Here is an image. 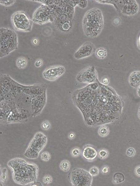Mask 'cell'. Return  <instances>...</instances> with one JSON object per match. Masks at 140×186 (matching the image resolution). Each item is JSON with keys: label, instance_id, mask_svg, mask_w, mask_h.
<instances>
[{"label": "cell", "instance_id": "1", "mask_svg": "<svg viewBox=\"0 0 140 186\" xmlns=\"http://www.w3.org/2000/svg\"><path fill=\"white\" fill-rule=\"evenodd\" d=\"M7 165L12 171L13 179L16 183L26 185L37 180L39 172L37 165L28 163L24 159L16 158L9 160Z\"/></svg>", "mask_w": 140, "mask_h": 186}, {"label": "cell", "instance_id": "2", "mask_svg": "<svg viewBox=\"0 0 140 186\" xmlns=\"http://www.w3.org/2000/svg\"><path fill=\"white\" fill-rule=\"evenodd\" d=\"M82 24L86 36L92 38L98 37L104 26L102 12L96 8L88 10L84 16Z\"/></svg>", "mask_w": 140, "mask_h": 186}, {"label": "cell", "instance_id": "3", "mask_svg": "<svg viewBox=\"0 0 140 186\" xmlns=\"http://www.w3.org/2000/svg\"><path fill=\"white\" fill-rule=\"evenodd\" d=\"M1 58L7 56L18 48V36L10 29L2 28L0 29Z\"/></svg>", "mask_w": 140, "mask_h": 186}, {"label": "cell", "instance_id": "4", "mask_svg": "<svg viewBox=\"0 0 140 186\" xmlns=\"http://www.w3.org/2000/svg\"><path fill=\"white\" fill-rule=\"evenodd\" d=\"M47 137L41 132L36 133L27 148L24 154V156L29 159L39 158V154L47 144Z\"/></svg>", "mask_w": 140, "mask_h": 186}, {"label": "cell", "instance_id": "5", "mask_svg": "<svg viewBox=\"0 0 140 186\" xmlns=\"http://www.w3.org/2000/svg\"><path fill=\"white\" fill-rule=\"evenodd\" d=\"M104 3L112 5L117 12L126 15H136L139 10V4L135 0H105Z\"/></svg>", "mask_w": 140, "mask_h": 186}, {"label": "cell", "instance_id": "6", "mask_svg": "<svg viewBox=\"0 0 140 186\" xmlns=\"http://www.w3.org/2000/svg\"><path fill=\"white\" fill-rule=\"evenodd\" d=\"M12 24L15 30L28 33L31 31L33 22L24 11L14 13L11 17Z\"/></svg>", "mask_w": 140, "mask_h": 186}, {"label": "cell", "instance_id": "7", "mask_svg": "<svg viewBox=\"0 0 140 186\" xmlns=\"http://www.w3.org/2000/svg\"><path fill=\"white\" fill-rule=\"evenodd\" d=\"M55 12L52 9L42 4L35 11L33 14V23L42 25L48 23H54L56 20Z\"/></svg>", "mask_w": 140, "mask_h": 186}, {"label": "cell", "instance_id": "8", "mask_svg": "<svg viewBox=\"0 0 140 186\" xmlns=\"http://www.w3.org/2000/svg\"><path fill=\"white\" fill-rule=\"evenodd\" d=\"M69 178L73 186H91L93 181L89 172L81 168H74L70 173Z\"/></svg>", "mask_w": 140, "mask_h": 186}, {"label": "cell", "instance_id": "9", "mask_svg": "<svg viewBox=\"0 0 140 186\" xmlns=\"http://www.w3.org/2000/svg\"><path fill=\"white\" fill-rule=\"evenodd\" d=\"M98 79L96 69L92 66L85 68L77 74L76 80L80 83L91 84L94 82Z\"/></svg>", "mask_w": 140, "mask_h": 186}, {"label": "cell", "instance_id": "10", "mask_svg": "<svg viewBox=\"0 0 140 186\" xmlns=\"http://www.w3.org/2000/svg\"><path fill=\"white\" fill-rule=\"evenodd\" d=\"M66 68L63 66H56L47 68L43 72V77L50 81H54L65 73Z\"/></svg>", "mask_w": 140, "mask_h": 186}, {"label": "cell", "instance_id": "11", "mask_svg": "<svg viewBox=\"0 0 140 186\" xmlns=\"http://www.w3.org/2000/svg\"><path fill=\"white\" fill-rule=\"evenodd\" d=\"M95 50V46L93 43L86 42L76 51L74 54V57L77 60L87 58L93 54Z\"/></svg>", "mask_w": 140, "mask_h": 186}, {"label": "cell", "instance_id": "12", "mask_svg": "<svg viewBox=\"0 0 140 186\" xmlns=\"http://www.w3.org/2000/svg\"><path fill=\"white\" fill-rule=\"evenodd\" d=\"M82 156L83 158L87 161H93L97 157L98 152L93 146L87 145L83 149Z\"/></svg>", "mask_w": 140, "mask_h": 186}, {"label": "cell", "instance_id": "13", "mask_svg": "<svg viewBox=\"0 0 140 186\" xmlns=\"http://www.w3.org/2000/svg\"><path fill=\"white\" fill-rule=\"evenodd\" d=\"M129 83L132 87L138 89L140 86V71H133L129 76Z\"/></svg>", "mask_w": 140, "mask_h": 186}, {"label": "cell", "instance_id": "14", "mask_svg": "<svg viewBox=\"0 0 140 186\" xmlns=\"http://www.w3.org/2000/svg\"><path fill=\"white\" fill-rule=\"evenodd\" d=\"M95 54L99 59L104 60L107 56V51L104 48L100 47L95 50Z\"/></svg>", "mask_w": 140, "mask_h": 186}, {"label": "cell", "instance_id": "15", "mask_svg": "<svg viewBox=\"0 0 140 186\" xmlns=\"http://www.w3.org/2000/svg\"><path fill=\"white\" fill-rule=\"evenodd\" d=\"M125 179V176L122 173L117 172L113 176V182L115 184H120L124 182Z\"/></svg>", "mask_w": 140, "mask_h": 186}, {"label": "cell", "instance_id": "16", "mask_svg": "<svg viewBox=\"0 0 140 186\" xmlns=\"http://www.w3.org/2000/svg\"><path fill=\"white\" fill-rule=\"evenodd\" d=\"M16 65L19 69H24L27 66V60L25 57H20L17 60Z\"/></svg>", "mask_w": 140, "mask_h": 186}, {"label": "cell", "instance_id": "17", "mask_svg": "<svg viewBox=\"0 0 140 186\" xmlns=\"http://www.w3.org/2000/svg\"><path fill=\"white\" fill-rule=\"evenodd\" d=\"M71 163L67 160H62L60 165V169L64 172H67L71 168Z\"/></svg>", "mask_w": 140, "mask_h": 186}, {"label": "cell", "instance_id": "18", "mask_svg": "<svg viewBox=\"0 0 140 186\" xmlns=\"http://www.w3.org/2000/svg\"><path fill=\"white\" fill-rule=\"evenodd\" d=\"M109 128L105 125H102L100 127L98 130V134L101 137H106L109 135Z\"/></svg>", "mask_w": 140, "mask_h": 186}, {"label": "cell", "instance_id": "19", "mask_svg": "<svg viewBox=\"0 0 140 186\" xmlns=\"http://www.w3.org/2000/svg\"><path fill=\"white\" fill-rule=\"evenodd\" d=\"M109 151L106 149H100L98 152V156L101 160L107 158L109 157Z\"/></svg>", "mask_w": 140, "mask_h": 186}, {"label": "cell", "instance_id": "20", "mask_svg": "<svg viewBox=\"0 0 140 186\" xmlns=\"http://www.w3.org/2000/svg\"><path fill=\"white\" fill-rule=\"evenodd\" d=\"M8 179L7 171L6 168H4L2 171L1 176V184H4L7 181Z\"/></svg>", "mask_w": 140, "mask_h": 186}, {"label": "cell", "instance_id": "21", "mask_svg": "<svg viewBox=\"0 0 140 186\" xmlns=\"http://www.w3.org/2000/svg\"><path fill=\"white\" fill-rule=\"evenodd\" d=\"M82 151L78 147H75L72 149L71 154L72 156L73 157H77L81 155Z\"/></svg>", "mask_w": 140, "mask_h": 186}, {"label": "cell", "instance_id": "22", "mask_svg": "<svg viewBox=\"0 0 140 186\" xmlns=\"http://www.w3.org/2000/svg\"><path fill=\"white\" fill-rule=\"evenodd\" d=\"M99 168L95 166L92 167L89 171V173L92 177L98 176L99 174Z\"/></svg>", "mask_w": 140, "mask_h": 186}, {"label": "cell", "instance_id": "23", "mask_svg": "<svg viewBox=\"0 0 140 186\" xmlns=\"http://www.w3.org/2000/svg\"><path fill=\"white\" fill-rule=\"evenodd\" d=\"M40 158L43 161L48 162L51 159V155L50 152H44L41 154Z\"/></svg>", "mask_w": 140, "mask_h": 186}, {"label": "cell", "instance_id": "24", "mask_svg": "<svg viewBox=\"0 0 140 186\" xmlns=\"http://www.w3.org/2000/svg\"><path fill=\"white\" fill-rule=\"evenodd\" d=\"M15 2L14 0H1L0 4L5 7H10L13 5Z\"/></svg>", "mask_w": 140, "mask_h": 186}, {"label": "cell", "instance_id": "25", "mask_svg": "<svg viewBox=\"0 0 140 186\" xmlns=\"http://www.w3.org/2000/svg\"><path fill=\"white\" fill-rule=\"evenodd\" d=\"M42 181L43 183L44 184L48 185V184H50L52 182V176H50V175H46L43 178Z\"/></svg>", "mask_w": 140, "mask_h": 186}, {"label": "cell", "instance_id": "26", "mask_svg": "<svg viewBox=\"0 0 140 186\" xmlns=\"http://www.w3.org/2000/svg\"><path fill=\"white\" fill-rule=\"evenodd\" d=\"M136 151L133 147H130L127 149L126 154L127 156L129 157H133L136 155Z\"/></svg>", "mask_w": 140, "mask_h": 186}, {"label": "cell", "instance_id": "27", "mask_svg": "<svg viewBox=\"0 0 140 186\" xmlns=\"http://www.w3.org/2000/svg\"><path fill=\"white\" fill-rule=\"evenodd\" d=\"M88 1L84 0V1H79L77 6H78L81 9H85L88 6Z\"/></svg>", "mask_w": 140, "mask_h": 186}, {"label": "cell", "instance_id": "28", "mask_svg": "<svg viewBox=\"0 0 140 186\" xmlns=\"http://www.w3.org/2000/svg\"><path fill=\"white\" fill-rule=\"evenodd\" d=\"M42 128L44 130H48L51 127L50 122L48 121H44L42 123Z\"/></svg>", "mask_w": 140, "mask_h": 186}, {"label": "cell", "instance_id": "29", "mask_svg": "<svg viewBox=\"0 0 140 186\" xmlns=\"http://www.w3.org/2000/svg\"><path fill=\"white\" fill-rule=\"evenodd\" d=\"M109 166L107 165H105L102 168L101 172L103 174H106L109 172Z\"/></svg>", "mask_w": 140, "mask_h": 186}, {"label": "cell", "instance_id": "30", "mask_svg": "<svg viewBox=\"0 0 140 186\" xmlns=\"http://www.w3.org/2000/svg\"><path fill=\"white\" fill-rule=\"evenodd\" d=\"M109 82H110V80H109V78L106 76L103 77L102 79V83L103 85H107L109 84Z\"/></svg>", "mask_w": 140, "mask_h": 186}, {"label": "cell", "instance_id": "31", "mask_svg": "<svg viewBox=\"0 0 140 186\" xmlns=\"http://www.w3.org/2000/svg\"><path fill=\"white\" fill-rule=\"evenodd\" d=\"M43 63V61L42 59L39 58L35 62V65L36 67L39 68L42 66Z\"/></svg>", "mask_w": 140, "mask_h": 186}, {"label": "cell", "instance_id": "32", "mask_svg": "<svg viewBox=\"0 0 140 186\" xmlns=\"http://www.w3.org/2000/svg\"><path fill=\"white\" fill-rule=\"evenodd\" d=\"M135 174L138 177H140V166L136 167L135 169Z\"/></svg>", "mask_w": 140, "mask_h": 186}, {"label": "cell", "instance_id": "33", "mask_svg": "<svg viewBox=\"0 0 140 186\" xmlns=\"http://www.w3.org/2000/svg\"><path fill=\"white\" fill-rule=\"evenodd\" d=\"M113 21V23H114V24L118 25L120 24L121 20L120 18L117 17V18H114Z\"/></svg>", "mask_w": 140, "mask_h": 186}, {"label": "cell", "instance_id": "34", "mask_svg": "<svg viewBox=\"0 0 140 186\" xmlns=\"http://www.w3.org/2000/svg\"><path fill=\"white\" fill-rule=\"evenodd\" d=\"M30 186H43L42 184L40 182H36V181L30 184Z\"/></svg>", "mask_w": 140, "mask_h": 186}, {"label": "cell", "instance_id": "35", "mask_svg": "<svg viewBox=\"0 0 140 186\" xmlns=\"http://www.w3.org/2000/svg\"><path fill=\"white\" fill-rule=\"evenodd\" d=\"M137 46L138 49L140 50V33L138 35L137 40Z\"/></svg>", "mask_w": 140, "mask_h": 186}, {"label": "cell", "instance_id": "36", "mask_svg": "<svg viewBox=\"0 0 140 186\" xmlns=\"http://www.w3.org/2000/svg\"><path fill=\"white\" fill-rule=\"evenodd\" d=\"M33 44L35 45H38L39 44V41L37 38H34L33 40Z\"/></svg>", "mask_w": 140, "mask_h": 186}, {"label": "cell", "instance_id": "37", "mask_svg": "<svg viewBox=\"0 0 140 186\" xmlns=\"http://www.w3.org/2000/svg\"><path fill=\"white\" fill-rule=\"evenodd\" d=\"M75 137V134L74 133H70L69 137L70 139H73Z\"/></svg>", "mask_w": 140, "mask_h": 186}, {"label": "cell", "instance_id": "38", "mask_svg": "<svg viewBox=\"0 0 140 186\" xmlns=\"http://www.w3.org/2000/svg\"><path fill=\"white\" fill-rule=\"evenodd\" d=\"M137 94L138 97H140V86L138 87L137 90Z\"/></svg>", "mask_w": 140, "mask_h": 186}, {"label": "cell", "instance_id": "39", "mask_svg": "<svg viewBox=\"0 0 140 186\" xmlns=\"http://www.w3.org/2000/svg\"><path fill=\"white\" fill-rule=\"evenodd\" d=\"M138 117L140 120V105L138 110Z\"/></svg>", "mask_w": 140, "mask_h": 186}]
</instances>
